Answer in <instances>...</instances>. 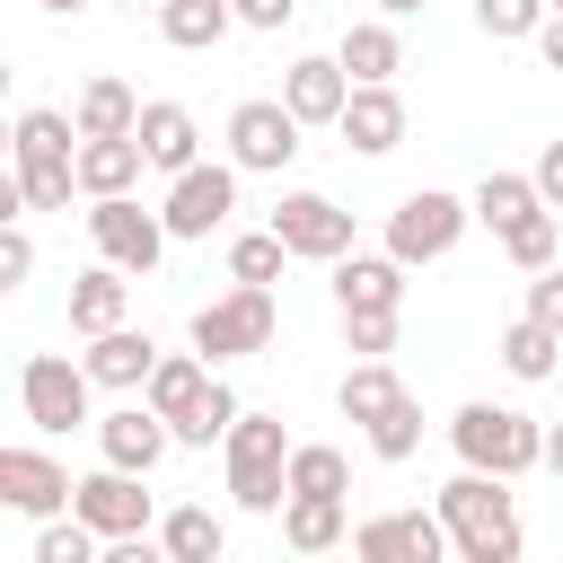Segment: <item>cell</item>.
Here are the masks:
<instances>
[{
  "instance_id": "d6986e66",
  "label": "cell",
  "mask_w": 563,
  "mask_h": 563,
  "mask_svg": "<svg viewBox=\"0 0 563 563\" xmlns=\"http://www.w3.org/2000/svg\"><path fill=\"white\" fill-rule=\"evenodd\" d=\"M405 273L396 255H343L334 264V308H405Z\"/></svg>"
},
{
  "instance_id": "3957f363",
  "label": "cell",
  "mask_w": 563,
  "mask_h": 563,
  "mask_svg": "<svg viewBox=\"0 0 563 563\" xmlns=\"http://www.w3.org/2000/svg\"><path fill=\"white\" fill-rule=\"evenodd\" d=\"M449 440H457V457L475 475H528V466H545V431L519 405H457Z\"/></svg>"
},
{
  "instance_id": "f5cc1de1",
  "label": "cell",
  "mask_w": 563,
  "mask_h": 563,
  "mask_svg": "<svg viewBox=\"0 0 563 563\" xmlns=\"http://www.w3.org/2000/svg\"><path fill=\"white\" fill-rule=\"evenodd\" d=\"M229 9H238V0H229Z\"/></svg>"
},
{
  "instance_id": "bcb514c9",
  "label": "cell",
  "mask_w": 563,
  "mask_h": 563,
  "mask_svg": "<svg viewBox=\"0 0 563 563\" xmlns=\"http://www.w3.org/2000/svg\"><path fill=\"white\" fill-rule=\"evenodd\" d=\"M545 466H554V484H563V422L545 431Z\"/></svg>"
},
{
  "instance_id": "6da1fadb",
  "label": "cell",
  "mask_w": 563,
  "mask_h": 563,
  "mask_svg": "<svg viewBox=\"0 0 563 563\" xmlns=\"http://www.w3.org/2000/svg\"><path fill=\"white\" fill-rule=\"evenodd\" d=\"M440 528H449V545H457V563H519V501H510V475H449L440 484Z\"/></svg>"
},
{
  "instance_id": "f35d334b",
  "label": "cell",
  "mask_w": 563,
  "mask_h": 563,
  "mask_svg": "<svg viewBox=\"0 0 563 563\" xmlns=\"http://www.w3.org/2000/svg\"><path fill=\"white\" fill-rule=\"evenodd\" d=\"M501 255H510L519 273H545V264H554V211H537V220L501 229Z\"/></svg>"
},
{
  "instance_id": "83f0119b",
  "label": "cell",
  "mask_w": 563,
  "mask_h": 563,
  "mask_svg": "<svg viewBox=\"0 0 563 563\" xmlns=\"http://www.w3.org/2000/svg\"><path fill=\"white\" fill-rule=\"evenodd\" d=\"M537 211H554V202L537 194V176H510V167H493V176L475 185V220H484V229H519V220H537Z\"/></svg>"
},
{
  "instance_id": "30bf717a",
  "label": "cell",
  "mask_w": 563,
  "mask_h": 563,
  "mask_svg": "<svg viewBox=\"0 0 563 563\" xmlns=\"http://www.w3.org/2000/svg\"><path fill=\"white\" fill-rule=\"evenodd\" d=\"M273 238L290 255H308V264H343L352 255V211L325 202V194H282L273 202Z\"/></svg>"
},
{
  "instance_id": "836d02e7",
  "label": "cell",
  "mask_w": 563,
  "mask_h": 563,
  "mask_svg": "<svg viewBox=\"0 0 563 563\" xmlns=\"http://www.w3.org/2000/svg\"><path fill=\"white\" fill-rule=\"evenodd\" d=\"M290 493H352V466H343V449H325V440H308V449H290Z\"/></svg>"
},
{
  "instance_id": "f907efd6",
  "label": "cell",
  "mask_w": 563,
  "mask_h": 563,
  "mask_svg": "<svg viewBox=\"0 0 563 563\" xmlns=\"http://www.w3.org/2000/svg\"><path fill=\"white\" fill-rule=\"evenodd\" d=\"M545 9H554V18H563V0H545Z\"/></svg>"
},
{
  "instance_id": "b9f144b4",
  "label": "cell",
  "mask_w": 563,
  "mask_h": 563,
  "mask_svg": "<svg viewBox=\"0 0 563 563\" xmlns=\"http://www.w3.org/2000/svg\"><path fill=\"white\" fill-rule=\"evenodd\" d=\"M290 18H299V0H238V26H264V35H273V26H290Z\"/></svg>"
},
{
  "instance_id": "e575fe53",
  "label": "cell",
  "mask_w": 563,
  "mask_h": 563,
  "mask_svg": "<svg viewBox=\"0 0 563 563\" xmlns=\"http://www.w3.org/2000/svg\"><path fill=\"white\" fill-rule=\"evenodd\" d=\"M396 325H405V308H343V352L387 361L396 352Z\"/></svg>"
},
{
  "instance_id": "7c38bea8",
  "label": "cell",
  "mask_w": 563,
  "mask_h": 563,
  "mask_svg": "<svg viewBox=\"0 0 563 563\" xmlns=\"http://www.w3.org/2000/svg\"><path fill=\"white\" fill-rule=\"evenodd\" d=\"M352 554L361 563H440L449 528H440V510H378L352 528Z\"/></svg>"
},
{
  "instance_id": "ab89813d",
  "label": "cell",
  "mask_w": 563,
  "mask_h": 563,
  "mask_svg": "<svg viewBox=\"0 0 563 563\" xmlns=\"http://www.w3.org/2000/svg\"><path fill=\"white\" fill-rule=\"evenodd\" d=\"M26 273H35V238H26L18 220H9V229H0V290H18Z\"/></svg>"
},
{
  "instance_id": "d590c367",
  "label": "cell",
  "mask_w": 563,
  "mask_h": 563,
  "mask_svg": "<svg viewBox=\"0 0 563 563\" xmlns=\"http://www.w3.org/2000/svg\"><path fill=\"white\" fill-rule=\"evenodd\" d=\"M97 545H106V537H97V528L70 510V519H44V537H35V563H106Z\"/></svg>"
},
{
  "instance_id": "2e32d148",
  "label": "cell",
  "mask_w": 563,
  "mask_h": 563,
  "mask_svg": "<svg viewBox=\"0 0 563 563\" xmlns=\"http://www.w3.org/2000/svg\"><path fill=\"white\" fill-rule=\"evenodd\" d=\"M167 413H150V405H123V413H106L97 422V449H106V466H123V475H150L158 457H167Z\"/></svg>"
},
{
  "instance_id": "7dc6e473",
  "label": "cell",
  "mask_w": 563,
  "mask_h": 563,
  "mask_svg": "<svg viewBox=\"0 0 563 563\" xmlns=\"http://www.w3.org/2000/svg\"><path fill=\"white\" fill-rule=\"evenodd\" d=\"M378 9H387V18H413V9H422V0H378Z\"/></svg>"
},
{
  "instance_id": "8d00e7d4",
  "label": "cell",
  "mask_w": 563,
  "mask_h": 563,
  "mask_svg": "<svg viewBox=\"0 0 563 563\" xmlns=\"http://www.w3.org/2000/svg\"><path fill=\"white\" fill-rule=\"evenodd\" d=\"M369 449H378L387 466H405V457L422 449V405H413V396H405V405H387V413L369 422Z\"/></svg>"
},
{
  "instance_id": "4316f807",
  "label": "cell",
  "mask_w": 563,
  "mask_h": 563,
  "mask_svg": "<svg viewBox=\"0 0 563 563\" xmlns=\"http://www.w3.org/2000/svg\"><path fill=\"white\" fill-rule=\"evenodd\" d=\"M229 26H238L229 0H158V35H167L176 53H211Z\"/></svg>"
},
{
  "instance_id": "f546056e",
  "label": "cell",
  "mask_w": 563,
  "mask_h": 563,
  "mask_svg": "<svg viewBox=\"0 0 563 563\" xmlns=\"http://www.w3.org/2000/svg\"><path fill=\"white\" fill-rule=\"evenodd\" d=\"M158 545H167V563H220L229 528H220L202 501H185V510H167V519H158Z\"/></svg>"
},
{
  "instance_id": "4dcf8cb0",
  "label": "cell",
  "mask_w": 563,
  "mask_h": 563,
  "mask_svg": "<svg viewBox=\"0 0 563 563\" xmlns=\"http://www.w3.org/2000/svg\"><path fill=\"white\" fill-rule=\"evenodd\" d=\"M501 369H510V378H554V369H563V334L537 325V317H519V325L501 334Z\"/></svg>"
},
{
  "instance_id": "5bb4252c",
  "label": "cell",
  "mask_w": 563,
  "mask_h": 563,
  "mask_svg": "<svg viewBox=\"0 0 563 563\" xmlns=\"http://www.w3.org/2000/svg\"><path fill=\"white\" fill-rule=\"evenodd\" d=\"M238 211V167H185L167 185V238H211Z\"/></svg>"
},
{
  "instance_id": "484cf974",
  "label": "cell",
  "mask_w": 563,
  "mask_h": 563,
  "mask_svg": "<svg viewBox=\"0 0 563 563\" xmlns=\"http://www.w3.org/2000/svg\"><path fill=\"white\" fill-rule=\"evenodd\" d=\"M282 537H290V554H334L343 545V501L334 493H290L282 501Z\"/></svg>"
},
{
  "instance_id": "277c9868",
  "label": "cell",
  "mask_w": 563,
  "mask_h": 563,
  "mask_svg": "<svg viewBox=\"0 0 563 563\" xmlns=\"http://www.w3.org/2000/svg\"><path fill=\"white\" fill-rule=\"evenodd\" d=\"M229 501L238 510H282L290 501V431H282V413H238V431H229Z\"/></svg>"
},
{
  "instance_id": "7a4b0ae2",
  "label": "cell",
  "mask_w": 563,
  "mask_h": 563,
  "mask_svg": "<svg viewBox=\"0 0 563 563\" xmlns=\"http://www.w3.org/2000/svg\"><path fill=\"white\" fill-rule=\"evenodd\" d=\"M9 150H18L26 202H35V211H70V185H79V123L53 114V106H26L18 132H9Z\"/></svg>"
},
{
  "instance_id": "603a6c76",
  "label": "cell",
  "mask_w": 563,
  "mask_h": 563,
  "mask_svg": "<svg viewBox=\"0 0 563 563\" xmlns=\"http://www.w3.org/2000/svg\"><path fill=\"white\" fill-rule=\"evenodd\" d=\"M202 387H211V361H202V352H158V369H150L141 405H150V413H167V422H185V413L202 405Z\"/></svg>"
},
{
  "instance_id": "ffe728a7",
  "label": "cell",
  "mask_w": 563,
  "mask_h": 563,
  "mask_svg": "<svg viewBox=\"0 0 563 563\" xmlns=\"http://www.w3.org/2000/svg\"><path fill=\"white\" fill-rule=\"evenodd\" d=\"M141 150H150V167H167V176H185V167H202V132H194V114L185 106H141Z\"/></svg>"
},
{
  "instance_id": "1f68e13d",
  "label": "cell",
  "mask_w": 563,
  "mask_h": 563,
  "mask_svg": "<svg viewBox=\"0 0 563 563\" xmlns=\"http://www.w3.org/2000/svg\"><path fill=\"white\" fill-rule=\"evenodd\" d=\"M238 413H246V405L211 378V387H202V405H194L185 422H167V431H176V449H211V440H229V431H238Z\"/></svg>"
},
{
  "instance_id": "681fc988",
  "label": "cell",
  "mask_w": 563,
  "mask_h": 563,
  "mask_svg": "<svg viewBox=\"0 0 563 563\" xmlns=\"http://www.w3.org/2000/svg\"><path fill=\"white\" fill-rule=\"evenodd\" d=\"M123 9H158V0H123Z\"/></svg>"
},
{
  "instance_id": "f1b7e54d",
  "label": "cell",
  "mask_w": 563,
  "mask_h": 563,
  "mask_svg": "<svg viewBox=\"0 0 563 563\" xmlns=\"http://www.w3.org/2000/svg\"><path fill=\"white\" fill-rule=\"evenodd\" d=\"M334 405H343V422H361V431H369L387 405H405V378H396L387 361H352V369H343V387H334Z\"/></svg>"
},
{
  "instance_id": "7402d4cb",
  "label": "cell",
  "mask_w": 563,
  "mask_h": 563,
  "mask_svg": "<svg viewBox=\"0 0 563 563\" xmlns=\"http://www.w3.org/2000/svg\"><path fill=\"white\" fill-rule=\"evenodd\" d=\"M150 369H158V343L150 334H132V325L88 334V378L97 387H150Z\"/></svg>"
},
{
  "instance_id": "cb8c5ba5",
  "label": "cell",
  "mask_w": 563,
  "mask_h": 563,
  "mask_svg": "<svg viewBox=\"0 0 563 563\" xmlns=\"http://www.w3.org/2000/svg\"><path fill=\"white\" fill-rule=\"evenodd\" d=\"M343 70H352V88H387L396 70H405V44H396V26H343V53H334Z\"/></svg>"
},
{
  "instance_id": "5b68a950",
  "label": "cell",
  "mask_w": 563,
  "mask_h": 563,
  "mask_svg": "<svg viewBox=\"0 0 563 563\" xmlns=\"http://www.w3.org/2000/svg\"><path fill=\"white\" fill-rule=\"evenodd\" d=\"M466 220H475V202L422 185V194H405V202L387 211V255H396V264H440V255L466 238Z\"/></svg>"
},
{
  "instance_id": "ba28073f",
  "label": "cell",
  "mask_w": 563,
  "mask_h": 563,
  "mask_svg": "<svg viewBox=\"0 0 563 563\" xmlns=\"http://www.w3.org/2000/svg\"><path fill=\"white\" fill-rule=\"evenodd\" d=\"M290 158H299V114L282 97H246L229 114V167L238 176H282Z\"/></svg>"
},
{
  "instance_id": "816d5d0a",
  "label": "cell",
  "mask_w": 563,
  "mask_h": 563,
  "mask_svg": "<svg viewBox=\"0 0 563 563\" xmlns=\"http://www.w3.org/2000/svg\"><path fill=\"white\" fill-rule=\"evenodd\" d=\"M352 563H361V554H352Z\"/></svg>"
},
{
  "instance_id": "ee69618b",
  "label": "cell",
  "mask_w": 563,
  "mask_h": 563,
  "mask_svg": "<svg viewBox=\"0 0 563 563\" xmlns=\"http://www.w3.org/2000/svg\"><path fill=\"white\" fill-rule=\"evenodd\" d=\"M106 563H167V545H158V537H114Z\"/></svg>"
},
{
  "instance_id": "f6af8a7d",
  "label": "cell",
  "mask_w": 563,
  "mask_h": 563,
  "mask_svg": "<svg viewBox=\"0 0 563 563\" xmlns=\"http://www.w3.org/2000/svg\"><path fill=\"white\" fill-rule=\"evenodd\" d=\"M537 44H545V70H563V18H545V26H537Z\"/></svg>"
},
{
  "instance_id": "7bdbcfd3",
  "label": "cell",
  "mask_w": 563,
  "mask_h": 563,
  "mask_svg": "<svg viewBox=\"0 0 563 563\" xmlns=\"http://www.w3.org/2000/svg\"><path fill=\"white\" fill-rule=\"evenodd\" d=\"M537 194L563 211V141H545V150H537Z\"/></svg>"
},
{
  "instance_id": "44dd1931",
  "label": "cell",
  "mask_w": 563,
  "mask_h": 563,
  "mask_svg": "<svg viewBox=\"0 0 563 563\" xmlns=\"http://www.w3.org/2000/svg\"><path fill=\"white\" fill-rule=\"evenodd\" d=\"M141 167H150L141 132H132V141H79V194H88V202L132 194V185H141Z\"/></svg>"
},
{
  "instance_id": "c3c4849f",
  "label": "cell",
  "mask_w": 563,
  "mask_h": 563,
  "mask_svg": "<svg viewBox=\"0 0 563 563\" xmlns=\"http://www.w3.org/2000/svg\"><path fill=\"white\" fill-rule=\"evenodd\" d=\"M35 9H53V18H70V9H88V0H35Z\"/></svg>"
},
{
  "instance_id": "d4e9b609",
  "label": "cell",
  "mask_w": 563,
  "mask_h": 563,
  "mask_svg": "<svg viewBox=\"0 0 563 563\" xmlns=\"http://www.w3.org/2000/svg\"><path fill=\"white\" fill-rule=\"evenodd\" d=\"M123 299H132V273L97 264V273L70 282V325H79V334H114V325H123Z\"/></svg>"
},
{
  "instance_id": "52a82bcc",
  "label": "cell",
  "mask_w": 563,
  "mask_h": 563,
  "mask_svg": "<svg viewBox=\"0 0 563 563\" xmlns=\"http://www.w3.org/2000/svg\"><path fill=\"white\" fill-rule=\"evenodd\" d=\"M88 238H97V255H106L114 273L150 282V273H158V255H167V211H141L132 194H106V202L88 211Z\"/></svg>"
},
{
  "instance_id": "4fadbf2b",
  "label": "cell",
  "mask_w": 563,
  "mask_h": 563,
  "mask_svg": "<svg viewBox=\"0 0 563 563\" xmlns=\"http://www.w3.org/2000/svg\"><path fill=\"white\" fill-rule=\"evenodd\" d=\"M106 545L114 537H150V493H141V475H123V466H97V475H79V501H70Z\"/></svg>"
},
{
  "instance_id": "e0dca14e",
  "label": "cell",
  "mask_w": 563,
  "mask_h": 563,
  "mask_svg": "<svg viewBox=\"0 0 563 563\" xmlns=\"http://www.w3.org/2000/svg\"><path fill=\"white\" fill-rule=\"evenodd\" d=\"M70 123H79V141H132V132H141V97H132L114 70H97V79L79 88Z\"/></svg>"
},
{
  "instance_id": "60d3db41",
  "label": "cell",
  "mask_w": 563,
  "mask_h": 563,
  "mask_svg": "<svg viewBox=\"0 0 563 563\" xmlns=\"http://www.w3.org/2000/svg\"><path fill=\"white\" fill-rule=\"evenodd\" d=\"M528 317H537V325H554V334H563V264H545V273H537V282H528Z\"/></svg>"
},
{
  "instance_id": "74e56055",
  "label": "cell",
  "mask_w": 563,
  "mask_h": 563,
  "mask_svg": "<svg viewBox=\"0 0 563 563\" xmlns=\"http://www.w3.org/2000/svg\"><path fill=\"white\" fill-rule=\"evenodd\" d=\"M545 18H554L545 0H475V26H484L493 44H510V35H537Z\"/></svg>"
},
{
  "instance_id": "d6a6232c",
  "label": "cell",
  "mask_w": 563,
  "mask_h": 563,
  "mask_svg": "<svg viewBox=\"0 0 563 563\" xmlns=\"http://www.w3.org/2000/svg\"><path fill=\"white\" fill-rule=\"evenodd\" d=\"M282 264H290V246H282L273 229H246V238H229V282H255V290H273V282H282Z\"/></svg>"
},
{
  "instance_id": "8fae6325",
  "label": "cell",
  "mask_w": 563,
  "mask_h": 563,
  "mask_svg": "<svg viewBox=\"0 0 563 563\" xmlns=\"http://www.w3.org/2000/svg\"><path fill=\"white\" fill-rule=\"evenodd\" d=\"M0 501H9L18 519H62V510L79 501V484H70V466L44 457V449H0Z\"/></svg>"
},
{
  "instance_id": "9a60e30c",
  "label": "cell",
  "mask_w": 563,
  "mask_h": 563,
  "mask_svg": "<svg viewBox=\"0 0 563 563\" xmlns=\"http://www.w3.org/2000/svg\"><path fill=\"white\" fill-rule=\"evenodd\" d=\"M282 106H290L299 123H343V106H352V70H343L334 53H308V62L282 70Z\"/></svg>"
},
{
  "instance_id": "ac0fdd59",
  "label": "cell",
  "mask_w": 563,
  "mask_h": 563,
  "mask_svg": "<svg viewBox=\"0 0 563 563\" xmlns=\"http://www.w3.org/2000/svg\"><path fill=\"white\" fill-rule=\"evenodd\" d=\"M361 158H387L396 141H405V97L396 88H352V106H343V123H334Z\"/></svg>"
},
{
  "instance_id": "8992f818",
  "label": "cell",
  "mask_w": 563,
  "mask_h": 563,
  "mask_svg": "<svg viewBox=\"0 0 563 563\" xmlns=\"http://www.w3.org/2000/svg\"><path fill=\"white\" fill-rule=\"evenodd\" d=\"M273 325H282V308H273V290H255V282H238L229 299H211V308H194V352H202V361H246V352H264V343H273Z\"/></svg>"
},
{
  "instance_id": "9c48e42d",
  "label": "cell",
  "mask_w": 563,
  "mask_h": 563,
  "mask_svg": "<svg viewBox=\"0 0 563 563\" xmlns=\"http://www.w3.org/2000/svg\"><path fill=\"white\" fill-rule=\"evenodd\" d=\"M88 361H62V352H35L26 369H18V405H26V422L35 431H70V422H88Z\"/></svg>"
}]
</instances>
